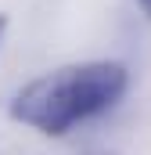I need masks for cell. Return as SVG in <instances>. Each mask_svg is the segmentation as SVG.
I'll return each instance as SVG.
<instances>
[{
    "mask_svg": "<svg viewBox=\"0 0 151 155\" xmlns=\"http://www.w3.org/2000/svg\"><path fill=\"white\" fill-rule=\"evenodd\" d=\"M4 33H7V15H0V43H4Z\"/></svg>",
    "mask_w": 151,
    "mask_h": 155,
    "instance_id": "3",
    "label": "cell"
},
{
    "mask_svg": "<svg viewBox=\"0 0 151 155\" xmlns=\"http://www.w3.org/2000/svg\"><path fill=\"white\" fill-rule=\"evenodd\" d=\"M130 87L122 61H76L58 65L14 90L7 116L36 134L65 137L76 126L112 112Z\"/></svg>",
    "mask_w": 151,
    "mask_h": 155,
    "instance_id": "1",
    "label": "cell"
},
{
    "mask_svg": "<svg viewBox=\"0 0 151 155\" xmlns=\"http://www.w3.org/2000/svg\"><path fill=\"white\" fill-rule=\"evenodd\" d=\"M137 7H140V11H144V15L151 18V0H137Z\"/></svg>",
    "mask_w": 151,
    "mask_h": 155,
    "instance_id": "2",
    "label": "cell"
}]
</instances>
